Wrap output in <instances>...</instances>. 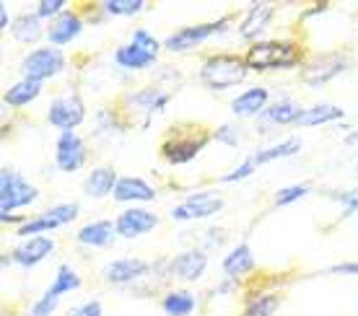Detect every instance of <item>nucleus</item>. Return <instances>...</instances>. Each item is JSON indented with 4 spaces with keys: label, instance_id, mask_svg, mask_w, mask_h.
I'll list each match as a JSON object with an SVG mask.
<instances>
[{
    "label": "nucleus",
    "instance_id": "obj_7",
    "mask_svg": "<svg viewBox=\"0 0 358 316\" xmlns=\"http://www.w3.org/2000/svg\"><path fill=\"white\" fill-rule=\"evenodd\" d=\"M299 151H301V140H299V137H286V140H280V143L257 148V151H252L236 169L226 172L224 176H221V181H224V184L242 181V179H247V176H252L257 169H262V166H268V163H273V161H280V158H288V156H296Z\"/></svg>",
    "mask_w": 358,
    "mask_h": 316
},
{
    "label": "nucleus",
    "instance_id": "obj_38",
    "mask_svg": "<svg viewBox=\"0 0 358 316\" xmlns=\"http://www.w3.org/2000/svg\"><path fill=\"white\" fill-rule=\"evenodd\" d=\"M226 244V228L221 226H210L203 228V239H200V249L203 252H213V249H221Z\"/></svg>",
    "mask_w": 358,
    "mask_h": 316
},
{
    "label": "nucleus",
    "instance_id": "obj_26",
    "mask_svg": "<svg viewBox=\"0 0 358 316\" xmlns=\"http://www.w3.org/2000/svg\"><path fill=\"white\" fill-rule=\"evenodd\" d=\"M257 267V259H255V254H252V246L247 241L242 244H236L231 252L224 257V262H221V272H224V278L229 280H242V278H250L252 272Z\"/></svg>",
    "mask_w": 358,
    "mask_h": 316
},
{
    "label": "nucleus",
    "instance_id": "obj_9",
    "mask_svg": "<svg viewBox=\"0 0 358 316\" xmlns=\"http://www.w3.org/2000/svg\"><path fill=\"white\" fill-rule=\"evenodd\" d=\"M81 216V205L78 202H60V205H52V208L42 210V213H36L31 216L24 223L21 228H16L13 234L18 239H31V236H50L52 231L63 226H71L76 223Z\"/></svg>",
    "mask_w": 358,
    "mask_h": 316
},
{
    "label": "nucleus",
    "instance_id": "obj_5",
    "mask_svg": "<svg viewBox=\"0 0 358 316\" xmlns=\"http://www.w3.org/2000/svg\"><path fill=\"white\" fill-rule=\"evenodd\" d=\"M171 101V91L159 86V83H151V86H141V89H133V91H125L122 93V99L117 107L122 109V114L127 117V122L135 117H141V125L148 127L156 114H162L164 109L169 107Z\"/></svg>",
    "mask_w": 358,
    "mask_h": 316
},
{
    "label": "nucleus",
    "instance_id": "obj_15",
    "mask_svg": "<svg viewBox=\"0 0 358 316\" xmlns=\"http://www.w3.org/2000/svg\"><path fill=\"white\" fill-rule=\"evenodd\" d=\"M156 264L143 257H117L101 267V280L107 285H135V283L151 278Z\"/></svg>",
    "mask_w": 358,
    "mask_h": 316
},
{
    "label": "nucleus",
    "instance_id": "obj_42",
    "mask_svg": "<svg viewBox=\"0 0 358 316\" xmlns=\"http://www.w3.org/2000/svg\"><path fill=\"white\" fill-rule=\"evenodd\" d=\"M322 275H353V278H358V262H338L322 270Z\"/></svg>",
    "mask_w": 358,
    "mask_h": 316
},
{
    "label": "nucleus",
    "instance_id": "obj_2",
    "mask_svg": "<svg viewBox=\"0 0 358 316\" xmlns=\"http://www.w3.org/2000/svg\"><path fill=\"white\" fill-rule=\"evenodd\" d=\"M250 75V68L244 63V54L236 52H210L203 57L197 81L210 93H224L236 86H242L244 78Z\"/></svg>",
    "mask_w": 358,
    "mask_h": 316
},
{
    "label": "nucleus",
    "instance_id": "obj_3",
    "mask_svg": "<svg viewBox=\"0 0 358 316\" xmlns=\"http://www.w3.org/2000/svg\"><path fill=\"white\" fill-rule=\"evenodd\" d=\"M210 140H213V133H208L203 125H197V122H187V125L179 122V125H171L166 130L159 151H162V158L169 166H185V163L195 161Z\"/></svg>",
    "mask_w": 358,
    "mask_h": 316
},
{
    "label": "nucleus",
    "instance_id": "obj_41",
    "mask_svg": "<svg viewBox=\"0 0 358 316\" xmlns=\"http://www.w3.org/2000/svg\"><path fill=\"white\" fill-rule=\"evenodd\" d=\"M236 290H239V283L224 278V280L218 283V285H213V288H210L208 299H215V296H231V293H236Z\"/></svg>",
    "mask_w": 358,
    "mask_h": 316
},
{
    "label": "nucleus",
    "instance_id": "obj_24",
    "mask_svg": "<svg viewBox=\"0 0 358 316\" xmlns=\"http://www.w3.org/2000/svg\"><path fill=\"white\" fill-rule=\"evenodd\" d=\"M117 169L115 166H107V163H101V166H94L86 176H83V195L89 200H104L109 195H115L117 190Z\"/></svg>",
    "mask_w": 358,
    "mask_h": 316
},
{
    "label": "nucleus",
    "instance_id": "obj_4",
    "mask_svg": "<svg viewBox=\"0 0 358 316\" xmlns=\"http://www.w3.org/2000/svg\"><path fill=\"white\" fill-rule=\"evenodd\" d=\"M350 65H353V52H350L348 47L327 50V52L306 57V63L299 70V81L306 89H324L327 83L341 78L343 73H348Z\"/></svg>",
    "mask_w": 358,
    "mask_h": 316
},
{
    "label": "nucleus",
    "instance_id": "obj_10",
    "mask_svg": "<svg viewBox=\"0 0 358 316\" xmlns=\"http://www.w3.org/2000/svg\"><path fill=\"white\" fill-rule=\"evenodd\" d=\"M83 119H86V101L76 89H65L47 107V122L57 133H76V127H81Z\"/></svg>",
    "mask_w": 358,
    "mask_h": 316
},
{
    "label": "nucleus",
    "instance_id": "obj_1",
    "mask_svg": "<svg viewBox=\"0 0 358 316\" xmlns=\"http://www.w3.org/2000/svg\"><path fill=\"white\" fill-rule=\"evenodd\" d=\"M244 63L250 73L294 70L306 63V47L299 39H260L247 47Z\"/></svg>",
    "mask_w": 358,
    "mask_h": 316
},
{
    "label": "nucleus",
    "instance_id": "obj_27",
    "mask_svg": "<svg viewBox=\"0 0 358 316\" xmlns=\"http://www.w3.org/2000/svg\"><path fill=\"white\" fill-rule=\"evenodd\" d=\"M112 197L117 202H130V205H135V202H151V200H156L159 197V190L153 184H148L145 179H141V176H120Z\"/></svg>",
    "mask_w": 358,
    "mask_h": 316
},
{
    "label": "nucleus",
    "instance_id": "obj_33",
    "mask_svg": "<svg viewBox=\"0 0 358 316\" xmlns=\"http://www.w3.org/2000/svg\"><path fill=\"white\" fill-rule=\"evenodd\" d=\"M309 192H312V187H309L306 181H299V184H288V187H280V190L273 195V205H275V208H288V205L299 202L301 197H306Z\"/></svg>",
    "mask_w": 358,
    "mask_h": 316
},
{
    "label": "nucleus",
    "instance_id": "obj_31",
    "mask_svg": "<svg viewBox=\"0 0 358 316\" xmlns=\"http://www.w3.org/2000/svg\"><path fill=\"white\" fill-rule=\"evenodd\" d=\"M280 303H283V296L278 290H257L247 296L239 316H275Z\"/></svg>",
    "mask_w": 358,
    "mask_h": 316
},
{
    "label": "nucleus",
    "instance_id": "obj_32",
    "mask_svg": "<svg viewBox=\"0 0 358 316\" xmlns=\"http://www.w3.org/2000/svg\"><path fill=\"white\" fill-rule=\"evenodd\" d=\"M39 93H42V83L18 78L16 83H10L8 89H6V93H3V104H6L8 109H24V107H29L31 101L39 99Z\"/></svg>",
    "mask_w": 358,
    "mask_h": 316
},
{
    "label": "nucleus",
    "instance_id": "obj_28",
    "mask_svg": "<svg viewBox=\"0 0 358 316\" xmlns=\"http://www.w3.org/2000/svg\"><path fill=\"white\" fill-rule=\"evenodd\" d=\"M10 36H13L16 42H21V45H36L42 36L47 39V27H45V21L36 16V10H24V13H18L16 21H13Z\"/></svg>",
    "mask_w": 358,
    "mask_h": 316
},
{
    "label": "nucleus",
    "instance_id": "obj_17",
    "mask_svg": "<svg viewBox=\"0 0 358 316\" xmlns=\"http://www.w3.org/2000/svg\"><path fill=\"white\" fill-rule=\"evenodd\" d=\"M159 223H162V218L156 216L153 210L138 208V205H130V208L122 210V213L115 218L117 236H120V239H127V241L153 234V231L159 228Z\"/></svg>",
    "mask_w": 358,
    "mask_h": 316
},
{
    "label": "nucleus",
    "instance_id": "obj_39",
    "mask_svg": "<svg viewBox=\"0 0 358 316\" xmlns=\"http://www.w3.org/2000/svg\"><path fill=\"white\" fill-rule=\"evenodd\" d=\"M130 42L138 47H143V50H148V52H153V54H159L164 50V42H159L148 29H135L133 36H130Z\"/></svg>",
    "mask_w": 358,
    "mask_h": 316
},
{
    "label": "nucleus",
    "instance_id": "obj_8",
    "mask_svg": "<svg viewBox=\"0 0 358 316\" xmlns=\"http://www.w3.org/2000/svg\"><path fill=\"white\" fill-rule=\"evenodd\" d=\"M65 68H68V57H65L63 50L47 45V47H36L29 54H24L21 65H18V73L27 81L45 83L50 78H57Z\"/></svg>",
    "mask_w": 358,
    "mask_h": 316
},
{
    "label": "nucleus",
    "instance_id": "obj_14",
    "mask_svg": "<svg viewBox=\"0 0 358 316\" xmlns=\"http://www.w3.org/2000/svg\"><path fill=\"white\" fill-rule=\"evenodd\" d=\"M208 252H203L200 246H189L182 252L171 254L169 259H164V275L166 280H179V283H197L208 270Z\"/></svg>",
    "mask_w": 358,
    "mask_h": 316
},
{
    "label": "nucleus",
    "instance_id": "obj_23",
    "mask_svg": "<svg viewBox=\"0 0 358 316\" xmlns=\"http://www.w3.org/2000/svg\"><path fill=\"white\" fill-rule=\"evenodd\" d=\"M270 104L268 86H250L231 101V114L239 119H257Z\"/></svg>",
    "mask_w": 358,
    "mask_h": 316
},
{
    "label": "nucleus",
    "instance_id": "obj_36",
    "mask_svg": "<svg viewBox=\"0 0 358 316\" xmlns=\"http://www.w3.org/2000/svg\"><path fill=\"white\" fill-rule=\"evenodd\" d=\"M244 137V130L239 125H231V122H226V125L215 127L213 130V140L215 143L226 145V148H239Z\"/></svg>",
    "mask_w": 358,
    "mask_h": 316
},
{
    "label": "nucleus",
    "instance_id": "obj_43",
    "mask_svg": "<svg viewBox=\"0 0 358 316\" xmlns=\"http://www.w3.org/2000/svg\"><path fill=\"white\" fill-rule=\"evenodd\" d=\"M13 21H16V18L10 16L8 6H0V29H3V31H8V29H13Z\"/></svg>",
    "mask_w": 358,
    "mask_h": 316
},
{
    "label": "nucleus",
    "instance_id": "obj_18",
    "mask_svg": "<svg viewBox=\"0 0 358 316\" xmlns=\"http://www.w3.org/2000/svg\"><path fill=\"white\" fill-rule=\"evenodd\" d=\"M304 107L294 99H278L273 104H268V109L257 117V133L260 135H268L275 127H296L299 117H301Z\"/></svg>",
    "mask_w": 358,
    "mask_h": 316
},
{
    "label": "nucleus",
    "instance_id": "obj_22",
    "mask_svg": "<svg viewBox=\"0 0 358 316\" xmlns=\"http://www.w3.org/2000/svg\"><path fill=\"white\" fill-rule=\"evenodd\" d=\"M120 239L115 228V220L109 218H96V220H89L83 223L78 231H76V241L81 246H89V249H107Z\"/></svg>",
    "mask_w": 358,
    "mask_h": 316
},
{
    "label": "nucleus",
    "instance_id": "obj_44",
    "mask_svg": "<svg viewBox=\"0 0 358 316\" xmlns=\"http://www.w3.org/2000/svg\"><path fill=\"white\" fill-rule=\"evenodd\" d=\"M345 143H358V127L356 130H350L348 137H345Z\"/></svg>",
    "mask_w": 358,
    "mask_h": 316
},
{
    "label": "nucleus",
    "instance_id": "obj_35",
    "mask_svg": "<svg viewBox=\"0 0 358 316\" xmlns=\"http://www.w3.org/2000/svg\"><path fill=\"white\" fill-rule=\"evenodd\" d=\"M327 197L335 200L341 205V220L358 213V187H350V190H343V192H330Z\"/></svg>",
    "mask_w": 358,
    "mask_h": 316
},
{
    "label": "nucleus",
    "instance_id": "obj_40",
    "mask_svg": "<svg viewBox=\"0 0 358 316\" xmlns=\"http://www.w3.org/2000/svg\"><path fill=\"white\" fill-rule=\"evenodd\" d=\"M65 316H104V308H101V301L99 299H89L78 303V306H73Z\"/></svg>",
    "mask_w": 358,
    "mask_h": 316
},
{
    "label": "nucleus",
    "instance_id": "obj_34",
    "mask_svg": "<svg viewBox=\"0 0 358 316\" xmlns=\"http://www.w3.org/2000/svg\"><path fill=\"white\" fill-rule=\"evenodd\" d=\"M101 8L107 16H138L145 8V0H104Z\"/></svg>",
    "mask_w": 358,
    "mask_h": 316
},
{
    "label": "nucleus",
    "instance_id": "obj_30",
    "mask_svg": "<svg viewBox=\"0 0 358 316\" xmlns=\"http://www.w3.org/2000/svg\"><path fill=\"white\" fill-rule=\"evenodd\" d=\"M197 308V296L187 288H171L162 296V311L166 316H192Z\"/></svg>",
    "mask_w": 358,
    "mask_h": 316
},
{
    "label": "nucleus",
    "instance_id": "obj_13",
    "mask_svg": "<svg viewBox=\"0 0 358 316\" xmlns=\"http://www.w3.org/2000/svg\"><path fill=\"white\" fill-rule=\"evenodd\" d=\"M224 210V195L218 190H200L192 192L182 200L179 205L169 210L171 220H179V223H189V220H206V218L215 216Z\"/></svg>",
    "mask_w": 358,
    "mask_h": 316
},
{
    "label": "nucleus",
    "instance_id": "obj_25",
    "mask_svg": "<svg viewBox=\"0 0 358 316\" xmlns=\"http://www.w3.org/2000/svg\"><path fill=\"white\" fill-rule=\"evenodd\" d=\"M115 65L125 73H143L159 65V54H153L148 50H143V47L127 42V45H120L115 50Z\"/></svg>",
    "mask_w": 358,
    "mask_h": 316
},
{
    "label": "nucleus",
    "instance_id": "obj_20",
    "mask_svg": "<svg viewBox=\"0 0 358 316\" xmlns=\"http://www.w3.org/2000/svg\"><path fill=\"white\" fill-rule=\"evenodd\" d=\"M55 254V239L52 236H31V239H24L21 244L10 252L13 257V264L21 267V270H31L39 262H45L47 257Z\"/></svg>",
    "mask_w": 358,
    "mask_h": 316
},
{
    "label": "nucleus",
    "instance_id": "obj_29",
    "mask_svg": "<svg viewBox=\"0 0 358 316\" xmlns=\"http://www.w3.org/2000/svg\"><path fill=\"white\" fill-rule=\"evenodd\" d=\"M345 117V109L335 107L330 101H320V104H312V107H304L301 117L296 122V127H320V125H330V122H341Z\"/></svg>",
    "mask_w": 358,
    "mask_h": 316
},
{
    "label": "nucleus",
    "instance_id": "obj_19",
    "mask_svg": "<svg viewBox=\"0 0 358 316\" xmlns=\"http://www.w3.org/2000/svg\"><path fill=\"white\" fill-rule=\"evenodd\" d=\"M83 24H86V16H83L81 8H68L63 16H57L52 24H47V45L50 47H65L76 42L78 34L83 31Z\"/></svg>",
    "mask_w": 358,
    "mask_h": 316
},
{
    "label": "nucleus",
    "instance_id": "obj_6",
    "mask_svg": "<svg viewBox=\"0 0 358 316\" xmlns=\"http://www.w3.org/2000/svg\"><path fill=\"white\" fill-rule=\"evenodd\" d=\"M236 18V13H224L215 21H206V24H187V27H179L177 31H171L166 39H164V50L174 54L182 52H192L200 45H206L208 39L224 34L226 29L231 27V21Z\"/></svg>",
    "mask_w": 358,
    "mask_h": 316
},
{
    "label": "nucleus",
    "instance_id": "obj_37",
    "mask_svg": "<svg viewBox=\"0 0 358 316\" xmlns=\"http://www.w3.org/2000/svg\"><path fill=\"white\" fill-rule=\"evenodd\" d=\"M34 10L42 21H50V24H52L55 18L63 16L65 10H68V0H39Z\"/></svg>",
    "mask_w": 358,
    "mask_h": 316
},
{
    "label": "nucleus",
    "instance_id": "obj_12",
    "mask_svg": "<svg viewBox=\"0 0 358 316\" xmlns=\"http://www.w3.org/2000/svg\"><path fill=\"white\" fill-rule=\"evenodd\" d=\"M81 283L83 280L76 267H71V264H60V267L55 270V278H52V283H50V288L31 303L29 316H52L57 303H60V299H63L65 293H73V290L81 288Z\"/></svg>",
    "mask_w": 358,
    "mask_h": 316
},
{
    "label": "nucleus",
    "instance_id": "obj_16",
    "mask_svg": "<svg viewBox=\"0 0 358 316\" xmlns=\"http://www.w3.org/2000/svg\"><path fill=\"white\" fill-rule=\"evenodd\" d=\"M89 161V148L78 133H60L55 140V163L63 174L81 172Z\"/></svg>",
    "mask_w": 358,
    "mask_h": 316
},
{
    "label": "nucleus",
    "instance_id": "obj_21",
    "mask_svg": "<svg viewBox=\"0 0 358 316\" xmlns=\"http://www.w3.org/2000/svg\"><path fill=\"white\" fill-rule=\"evenodd\" d=\"M275 16V6H270V3H252L247 13L242 16L239 21V36H242L244 42H260V36L268 31L270 21Z\"/></svg>",
    "mask_w": 358,
    "mask_h": 316
},
{
    "label": "nucleus",
    "instance_id": "obj_11",
    "mask_svg": "<svg viewBox=\"0 0 358 316\" xmlns=\"http://www.w3.org/2000/svg\"><path fill=\"white\" fill-rule=\"evenodd\" d=\"M39 200V190L10 166L0 169V213H13L18 208H29Z\"/></svg>",
    "mask_w": 358,
    "mask_h": 316
}]
</instances>
